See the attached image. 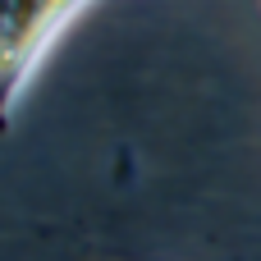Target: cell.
Segmentation results:
<instances>
[{
  "instance_id": "6da1fadb",
  "label": "cell",
  "mask_w": 261,
  "mask_h": 261,
  "mask_svg": "<svg viewBox=\"0 0 261 261\" xmlns=\"http://www.w3.org/2000/svg\"><path fill=\"white\" fill-rule=\"evenodd\" d=\"M87 0H0V83H5V110L18 106V92L46 46L60 37V28L83 9Z\"/></svg>"
}]
</instances>
